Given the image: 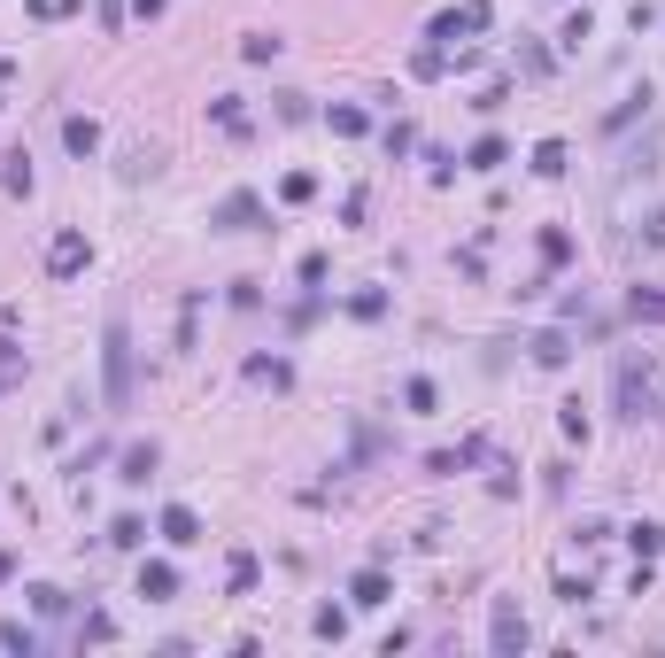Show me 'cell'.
I'll return each instance as SVG.
<instances>
[{
	"label": "cell",
	"mask_w": 665,
	"mask_h": 658,
	"mask_svg": "<svg viewBox=\"0 0 665 658\" xmlns=\"http://www.w3.org/2000/svg\"><path fill=\"white\" fill-rule=\"evenodd\" d=\"M101 364H109V403L124 411L132 403V326L124 318H109V333H101Z\"/></svg>",
	"instance_id": "1"
},
{
	"label": "cell",
	"mask_w": 665,
	"mask_h": 658,
	"mask_svg": "<svg viewBox=\"0 0 665 658\" xmlns=\"http://www.w3.org/2000/svg\"><path fill=\"white\" fill-rule=\"evenodd\" d=\"M209 225H217V233H256V225H263V202H256V194H225Z\"/></svg>",
	"instance_id": "2"
},
{
	"label": "cell",
	"mask_w": 665,
	"mask_h": 658,
	"mask_svg": "<svg viewBox=\"0 0 665 658\" xmlns=\"http://www.w3.org/2000/svg\"><path fill=\"white\" fill-rule=\"evenodd\" d=\"M464 31H488V0H464L457 16H434V47H457Z\"/></svg>",
	"instance_id": "3"
},
{
	"label": "cell",
	"mask_w": 665,
	"mask_h": 658,
	"mask_svg": "<svg viewBox=\"0 0 665 658\" xmlns=\"http://www.w3.org/2000/svg\"><path fill=\"white\" fill-rule=\"evenodd\" d=\"M86 233H55L47 240V271H55V279H78V271H86Z\"/></svg>",
	"instance_id": "4"
},
{
	"label": "cell",
	"mask_w": 665,
	"mask_h": 658,
	"mask_svg": "<svg viewBox=\"0 0 665 658\" xmlns=\"http://www.w3.org/2000/svg\"><path fill=\"white\" fill-rule=\"evenodd\" d=\"M619 411H627V419H642V411H650V372H642L635 357L619 364Z\"/></svg>",
	"instance_id": "5"
},
{
	"label": "cell",
	"mask_w": 665,
	"mask_h": 658,
	"mask_svg": "<svg viewBox=\"0 0 665 658\" xmlns=\"http://www.w3.org/2000/svg\"><path fill=\"white\" fill-rule=\"evenodd\" d=\"M163 542H171V550H194V542H202V519H194L186 504H171L163 511Z\"/></svg>",
	"instance_id": "6"
},
{
	"label": "cell",
	"mask_w": 665,
	"mask_h": 658,
	"mask_svg": "<svg viewBox=\"0 0 665 658\" xmlns=\"http://www.w3.org/2000/svg\"><path fill=\"white\" fill-rule=\"evenodd\" d=\"M387 597H395V589H387V573H379V566H364L356 581H348V604H364V612H372V604H387Z\"/></svg>",
	"instance_id": "7"
},
{
	"label": "cell",
	"mask_w": 665,
	"mask_h": 658,
	"mask_svg": "<svg viewBox=\"0 0 665 658\" xmlns=\"http://www.w3.org/2000/svg\"><path fill=\"white\" fill-rule=\"evenodd\" d=\"M140 597H178V566H163V558H155V566H140Z\"/></svg>",
	"instance_id": "8"
},
{
	"label": "cell",
	"mask_w": 665,
	"mask_h": 658,
	"mask_svg": "<svg viewBox=\"0 0 665 658\" xmlns=\"http://www.w3.org/2000/svg\"><path fill=\"white\" fill-rule=\"evenodd\" d=\"M495 651H526V620L511 604H495Z\"/></svg>",
	"instance_id": "9"
},
{
	"label": "cell",
	"mask_w": 665,
	"mask_h": 658,
	"mask_svg": "<svg viewBox=\"0 0 665 658\" xmlns=\"http://www.w3.org/2000/svg\"><path fill=\"white\" fill-rule=\"evenodd\" d=\"M116 465H124V473H116V480H132V488H140V480L155 473V442H132V449H124V457H116Z\"/></svg>",
	"instance_id": "10"
},
{
	"label": "cell",
	"mask_w": 665,
	"mask_h": 658,
	"mask_svg": "<svg viewBox=\"0 0 665 658\" xmlns=\"http://www.w3.org/2000/svg\"><path fill=\"white\" fill-rule=\"evenodd\" d=\"M627 542H635V558L650 566V558L665 550V527H658V519H635V527H627Z\"/></svg>",
	"instance_id": "11"
},
{
	"label": "cell",
	"mask_w": 665,
	"mask_h": 658,
	"mask_svg": "<svg viewBox=\"0 0 665 658\" xmlns=\"http://www.w3.org/2000/svg\"><path fill=\"white\" fill-rule=\"evenodd\" d=\"M627 310H635V326H665V295H658V287H635Z\"/></svg>",
	"instance_id": "12"
},
{
	"label": "cell",
	"mask_w": 665,
	"mask_h": 658,
	"mask_svg": "<svg viewBox=\"0 0 665 658\" xmlns=\"http://www.w3.org/2000/svg\"><path fill=\"white\" fill-rule=\"evenodd\" d=\"M62 140H70V155H93V148H101V124H93V117H70V124H62Z\"/></svg>",
	"instance_id": "13"
},
{
	"label": "cell",
	"mask_w": 665,
	"mask_h": 658,
	"mask_svg": "<svg viewBox=\"0 0 665 658\" xmlns=\"http://www.w3.org/2000/svg\"><path fill=\"white\" fill-rule=\"evenodd\" d=\"M503 155H511V148H503V140H495V132H488V140H472V155H464V171H495Z\"/></svg>",
	"instance_id": "14"
},
{
	"label": "cell",
	"mask_w": 665,
	"mask_h": 658,
	"mask_svg": "<svg viewBox=\"0 0 665 658\" xmlns=\"http://www.w3.org/2000/svg\"><path fill=\"white\" fill-rule=\"evenodd\" d=\"M542 264H573V233H565V225H550V233H542Z\"/></svg>",
	"instance_id": "15"
},
{
	"label": "cell",
	"mask_w": 665,
	"mask_h": 658,
	"mask_svg": "<svg viewBox=\"0 0 665 658\" xmlns=\"http://www.w3.org/2000/svg\"><path fill=\"white\" fill-rule=\"evenodd\" d=\"M248 380H256V388H287L294 372H287V364H279V357H256V364H248Z\"/></svg>",
	"instance_id": "16"
},
{
	"label": "cell",
	"mask_w": 665,
	"mask_h": 658,
	"mask_svg": "<svg viewBox=\"0 0 665 658\" xmlns=\"http://www.w3.org/2000/svg\"><path fill=\"white\" fill-rule=\"evenodd\" d=\"M403 403H410V411H418V419H426V411H434L441 395H434V380H426V372H418V380H403Z\"/></svg>",
	"instance_id": "17"
},
{
	"label": "cell",
	"mask_w": 665,
	"mask_h": 658,
	"mask_svg": "<svg viewBox=\"0 0 665 658\" xmlns=\"http://www.w3.org/2000/svg\"><path fill=\"white\" fill-rule=\"evenodd\" d=\"M209 117L225 124V132H248V109H240V101H232V93H217V101H209Z\"/></svg>",
	"instance_id": "18"
},
{
	"label": "cell",
	"mask_w": 665,
	"mask_h": 658,
	"mask_svg": "<svg viewBox=\"0 0 665 658\" xmlns=\"http://www.w3.org/2000/svg\"><path fill=\"white\" fill-rule=\"evenodd\" d=\"M109 542H116V550H140V542H147V519H132V511H124V519L109 527Z\"/></svg>",
	"instance_id": "19"
},
{
	"label": "cell",
	"mask_w": 665,
	"mask_h": 658,
	"mask_svg": "<svg viewBox=\"0 0 665 658\" xmlns=\"http://www.w3.org/2000/svg\"><path fill=\"white\" fill-rule=\"evenodd\" d=\"M0 186H8V194H31V155H24V148L8 155V171H0Z\"/></svg>",
	"instance_id": "20"
},
{
	"label": "cell",
	"mask_w": 665,
	"mask_h": 658,
	"mask_svg": "<svg viewBox=\"0 0 665 658\" xmlns=\"http://www.w3.org/2000/svg\"><path fill=\"white\" fill-rule=\"evenodd\" d=\"M0 651H24L31 658V651H39V635H31L24 620H8V628H0Z\"/></svg>",
	"instance_id": "21"
},
{
	"label": "cell",
	"mask_w": 665,
	"mask_h": 658,
	"mask_svg": "<svg viewBox=\"0 0 665 658\" xmlns=\"http://www.w3.org/2000/svg\"><path fill=\"white\" fill-rule=\"evenodd\" d=\"M534 171H542V179H557V171H565V140H542V148H534Z\"/></svg>",
	"instance_id": "22"
},
{
	"label": "cell",
	"mask_w": 665,
	"mask_h": 658,
	"mask_svg": "<svg viewBox=\"0 0 665 658\" xmlns=\"http://www.w3.org/2000/svg\"><path fill=\"white\" fill-rule=\"evenodd\" d=\"M310 194H318V179H310V171H287V186H279V202H310Z\"/></svg>",
	"instance_id": "23"
},
{
	"label": "cell",
	"mask_w": 665,
	"mask_h": 658,
	"mask_svg": "<svg viewBox=\"0 0 665 658\" xmlns=\"http://www.w3.org/2000/svg\"><path fill=\"white\" fill-rule=\"evenodd\" d=\"M534 364H550V372H557V364H565V333H542V341H534Z\"/></svg>",
	"instance_id": "24"
},
{
	"label": "cell",
	"mask_w": 665,
	"mask_h": 658,
	"mask_svg": "<svg viewBox=\"0 0 665 658\" xmlns=\"http://www.w3.org/2000/svg\"><path fill=\"white\" fill-rule=\"evenodd\" d=\"M333 132H341V140H356V132H364V109H348V101H341V109H333Z\"/></svg>",
	"instance_id": "25"
},
{
	"label": "cell",
	"mask_w": 665,
	"mask_h": 658,
	"mask_svg": "<svg viewBox=\"0 0 665 658\" xmlns=\"http://www.w3.org/2000/svg\"><path fill=\"white\" fill-rule=\"evenodd\" d=\"M78 635H86V643H109L116 620H109V612H86V628H78Z\"/></svg>",
	"instance_id": "26"
},
{
	"label": "cell",
	"mask_w": 665,
	"mask_h": 658,
	"mask_svg": "<svg viewBox=\"0 0 665 658\" xmlns=\"http://www.w3.org/2000/svg\"><path fill=\"white\" fill-rule=\"evenodd\" d=\"M70 8H78V0H31V16H39V24H55V16H70Z\"/></svg>",
	"instance_id": "27"
},
{
	"label": "cell",
	"mask_w": 665,
	"mask_h": 658,
	"mask_svg": "<svg viewBox=\"0 0 665 658\" xmlns=\"http://www.w3.org/2000/svg\"><path fill=\"white\" fill-rule=\"evenodd\" d=\"M8 581H16V550H0V589H8Z\"/></svg>",
	"instance_id": "28"
}]
</instances>
